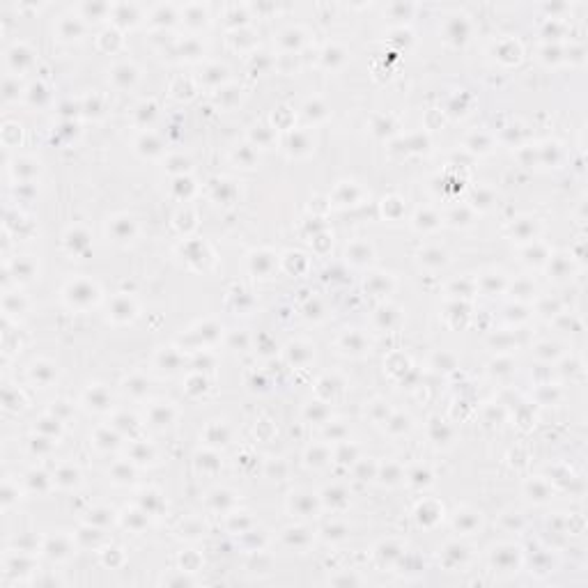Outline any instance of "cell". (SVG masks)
Returning <instances> with one entry per match:
<instances>
[{"label": "cell", "mask_w": 588, "mask_h": 588, "mask_svg": "<svg viewBox=\"0 0 588 588\" xmlns=\"http://www.w3.org/2000/svg\"><path fill=\"white\" fill-rule=\"evenodd\" d=\"M67 299L71 304H78V306H85V304H92L97 299V287L85 280H78V283H71L69 289H67Z\"/></svg>", "instance_id": "6da1fadb"}, {"label": "cell", "mask_w": 588, "mask_h": 588, "mask_svg": "<svg viewBox=\"0 0 588 588\" xmlns=\"http://www.w3.org/2000/svg\"><path fill=\"white\" fill-rule=\"evenodd\" d=\"M33 62V55H30V51L26 49V46H12L10 51H7V65L12 67L14 71L23 69L26 65H30Z\"/></svg>", "instance_id": "7a4b0ae2"}, {"label": "cell", "mask_w": 588, "mask_h": 588, "mask_svg": "<svg viewBox=\"0 0 588 588\" xmlns=\"http://www.w3.org/2000/svg\"><path fill=\"white\" fill-rule=\"evenodd\" d=\"M292 510H297L299 515H311L315 510V501L311 494H297L292 499Z\"/></svg>", "instance_id": "3957f363"}, {"label": "cell", "mask_w": 588, "mask_h": 588, "mask_svg": "<svg viewBox=\"0 0 588 588\" xmlns=\"http://www.w3.org/2000/svg\"><path fill=\"white\" fill-rule=\"evenodd\" d=\"M30 375H33V379L46 384V381H51L55 377V368H53V365H49V363H33V370H30Z\"/></svg>", "instance_id": "277c9868"}, {"label": "cell", "mask_w": 588, "mask_h": 588, "mask_svg": "<svg viewBox=\"0 0 588 588\" xmlns=\"http://www.w3.org/2000/svg\"><path fill=\"white\" fill-rule=\"evenodd\" d=\"M46 554H49L51 558H62V556L69 554V545H67L62 538L49 540V542H46Z\"/></svg>", "instance_id": "5b68a950"}, {"label": "cell", "mask_w": 588, "mask_h": 588, "mask_svg": "<svg viewBox=\"0 0 588 588\" xmlns=\"http://www.w3.org/2000/svg\"><path fill=\"white\" fill-rule=\"evenodd\" d=\"M113 78L120 83V85L126 87V85H131V83L136 81V69H133V67H129V65H122V67H117V69H115V76Z\"/></svg>", "instance_id": "8992f818"}, {"label": "cell", "mask_w": 588, "mask_h": 588, "mask_svg": "<svg viewBox=\"0 0 588 588\" xmlns=\"http://www.w3.org/2000/svg\"><path fill=\"white\" fill-rule=\"evenodd\" d=\"M10 269H12V273H14V278H17V280H19V278H30V276H33V264H30L28 260H17Z\"/></svg>", "instance_id": "52a82bcc"}, {"label": "cell", "mask_w": 588, "mask_h": 588, "mask_svg": "<svg viewBox=\"0 0 588 588\" xmlns=\"http://www.w3.org/2000/svg\"><path fill=\"white\" fill-rule=\"evenodd\" d=\"M87 400H90V404L94 402L97 409H104L106 404H108V395H106V391H101V388H92V391L87 393Z\"/></svg>", "instance_id": "ba28073f"}, {"label": "cell", "mask_w": 588, "mask_h": 588, "mask_svg": "<svg viewBox=\"0 0 588 588\" xmlns=\"http://www.w3.org/2000/svg\"><path fill=\"white\" fill-rule=\"evenodd\" d=\"M55 480H58L60 485H76L78 483V471L76 469H62V471H58Z\"/></svg>", "instance_id": "9c48e42d"}, {"label": "cell", "mask_w": 588, "mask_h": 588, "mask_svg": "<svg viewBox=\"0 0 588 588\" xmlns=\"http://www.w3.org/2000/svg\"><path fill=\"white\" fill-rule=\"evenodd\" d=\"M14 83H19L17 78H12V76H7V78H5V85H3V94H5L7 101H12V99H17V97H19V87H14Z\"/></svg>", "instance_id": "30bf717a"}, {"label": "cell", "mask_w": 588, "mask_h": 588, "mask_svg": "<svg viewBox=\"0 0 588 588\" xmlns=\"http://www.w3.org/2000/svg\"><path fill=\"white\" fill-rule=\"evenodd\" d=\"M152 420L157 425H168L170 423V407H157L152 414Z\"/></svg>", "instance_id": "8fae6325"}, {"label": "cell", "mask_w": 588, "mask_h": 588, "mask_svg": "<svg viewBox=\"0 0 588 588\" xmlns=\"http://www.w3.org/2000/svg\"><path fill=\"white\" fill-rule=\"evenodd\" d=\"M42 483H49V478H46L42 471H30V476H28V485H30L33 490H37Z\"/></svg>", "instance_id": "7c38bea8"}, {"label": "cell", "mask_w": 588, "mask_h": 588, "mask_svg": "<svg viewBox=\"0 0 588 588\" xmlns=\"http://www.w3.org/2000/svg\"><path fill=\"white\" fill-rule=\"evenodd\" d=\"M425 262H432V264H444V262H446V255H444V251H427V253H425Z\"/></svg>", "instance_id": "4fadbf2b"}, {"label": "cell", "mask_w": 588, "mask_h": 588, "mask_svg": "<svg viewBox=\"0 0 588 588\" xmlns=\"http://www.w3.org/2000/svg\"><path fill=\"white\" fill-rule=\"evenodd\" d=\"M113 311H115V315L117 317H131V311H133V308H131L129 301H124V306H120V301H115Z\"/></svg>", "instance_id": "5bb4252c"}, {"label": "cell", "mask_w": 588, "mask_h": 588, "mask_svg": "<svg viewBox=\"0 0 588 588\" xmlns=\"http://www.w3.org/2000/svg\"><path fill=\"white\" fill-rule=\"evenodd\" d=\"M99 439H104L101 441V446H115L117 444V434H113V432H99Z\"/></svg>", "instance_id": "9a60e30c"}, {"label": "cell", "mask_w": 588, "mask_h": 588, "mask_svg": "<svg viewBox=\"0 0 588 588\" xmlns=\"http://www.w3.org/2000/svg\"><path fill=\"white\" fill-rule=\"evenodd\" d=\"M345 535V528H338V526H327V538H333V540H338V538H343Z\"/></svg>", "instance_id": "2e32d148"}]
</instances>
